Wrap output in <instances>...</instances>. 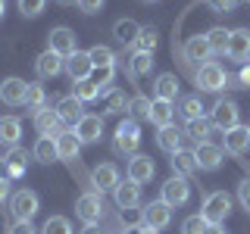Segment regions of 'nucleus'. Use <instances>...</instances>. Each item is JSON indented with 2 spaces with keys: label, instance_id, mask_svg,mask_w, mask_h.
I'll use <instances>...</instances> for the list:
<instances>
[{
  "label": "nucleus",
  "instance_id": "a878e982",
  "mask_svg": "<svg viewBox=\"0 0 250 234\" xmlns=\"http://www.w3.org/2000/svg\"><path fill=\"white\" fill-rule=\"evenodd\" d=\"M169 162H172V172L182 175V178H188V175L197 172V156H194V150H175Z\"/></svg>",
  "mask_w": 250,
  "mask_h": 234
},
{
  "label": "nucleus",
  "instance_id": "6ab92c4d",
  "mask_svg": "<svg viewBox=\"0 0 250 234\" xmlns=\"http://www.w3.org/2000/svg\"><path fill=\"white\" fill-rule=\"evenodd\" d=\"M247 147H250V125H234L231 131H225V150L231 156L247 153Z\"/></svg>",
  "mask_w": 250,
  "mask_h": 234
},
{
  "label": "nucleus",
  "instance_id": "4c0bfd02",
  "mask_svg": "<svg viewBox=\"0 0 250 234\" xmlns=\"http://www.w3.org/2000/svg\"><path fill=\"white\" fill-rule=\"evenodd\" d=\"M41 234H72V225H69L66 215H50V218L44 222Z\"/></svg>",
  "mask_w": 250,
  "mask_h": 234
},
{
  "label": "nucleus",
  "instance_id": "13d9d810",
  "mask_svg": "<svg viewBox=\"0 0 250 234\" xmlns=\"http://www.w3.org/2000/svg\"><path fill=\"white\" fill-rule=\"evenodd\" d=\"M57 3H62V6H72V3H78V0H57Z\"/></svg>",
  "mask_w": 250,
  "mask_h": 234
},
{
  "label": "nucleus",
  "instance_id": "5701e85b",
  "mask_svg": "<svg viewBox=\"0 0 250 234\" xmlns=\"http://www.w3.org/2000/svg\"><path fill=\"white\" fill-rule=\"evenodd\" d=\"M78 150H82V140L75 137V131H60L57 135V153L62 162H72L78 159Z\"/></svg>",
  "mask_w": 250,
  "mask_h": 234
},
{
  "label": "nucleus",
  "instance_id": "e433bc0d",
  "mask_svg": "<svg viewBox=\"0 0 250 234\" xmlns=\"http://www.w3.org/2000/svg\"><path fill=\"white\" fill-rule=\"evenodd\" d=\"M207 41H209V47H213V53H229L231 31H225V28H209V31H207Z\"/></svg>",
  "mask_w": 250,
  "mask_h": 234
},
{
  "label": "nucleus",
  "instance_id": "864d4df0",
  "mask_svg": "<svg viewBox=\"0 0 250 234\" xmlns=\"http://www.w3.org/2000/svg\"><path fill=\"white\" fill-rule=\"evenodd\" d=\"M122 234H156V231H153V228H147V225L141 222V225H131V228H125Z\"/></svg>",
  "mask_w": 250,
  "mask_h": 234
},
{
  "label": "nucleus",
  "instance_id": "9b49d317",
  "mask_svg": "<svg viewBox=\"0 0 250 234\" xmlns=\"http://www.w3.org/2000/svg\"><path fill=\"white\" fill-rule=\"evenodd\" d=\"M122 178H119V169L113 166V162H100L97 169L91 172V187L97 194H104V191H116V184H119Z\"/></svg>",
  "mask_w": 250,
  "mask_h": 234
},
{
  "label": "nucleus",
  "instance_id": "bf43d9fd",
  "mask_svg": "<svg viewBox=\"0 0 250 234\" xmlns=\"http://www.w3.org/2000/svg\"><path fill=\"white\" fill-rule=\"evenodd\" d=\"M3 166H6V162H3V159H0V178H3Z\"/></svg>",
  "mask_w": 250,
  "mask_h": 234
},
{
  "label": "nucleus",
  "instance_id": "b1692460",
  "mask_svg": "<svg viewBox=\"0 0 250 234\" xmlns=\"http://www.w3.org/2000/svg\"><path fill=\"white\" fill-rule=\"evenodd\" d=\"M31 153H35V159L44 162V166L57 162V159H60V153H57V137H53V135H41V137L35 140V150H31Z\"/></svg>",
  "mask_w": 250,
  "mask_h": 234
},
{
  "label": "nucleus",
  "instance_id": "39448f33",
  "mask_svg": "<svg viewBox=\"0 0 250 234\" xmlns=\"http://www.w3.org/2000/svg\"><path fill=\"white\" fill-rule=\"evenodd\" d=\"M75 215L84 225H100V218H104V194H97V191L82 194L75 200Z\"/></svg>",
  "mask_w": 250,
  "mask_h": 234
},
{
  "label": "nucleus",
  "instance_id": "ddd939ff",
  "mask_svg": "<svg viewBox=\"0 0 250 234\" xmlns=\"http://www.w3.org/2000/svg\"><path fill=\"white\" fill-rule=\"evenodd\" d=\"M194 156H197V169H203V172H216L219 166H222V147L219 144H197L194 147Z\"/></svg>",
  "mask_w": 250,
  "mask_h": 234
},
{
  "label": "nucleus",
  "instance_id": "09e8293b",
  "mask_svg": "<svg viewBox=\"0 0 250 234\" xmlns=\"http://www.w3.org/2000/svg\"><path fill=\"white\" fill-rule=\"evenodd\" d=\"M100 6H104V0H78V10H82L84 16L100 13Z\"/></svg>",
  "mask_w": 250,
  "mask_h": 234
},
{
  "label": "nucleus",
  "instance_id": "49530a36",
  "mask_svg": "<svg viewBox=\"0 0 250 234\" xmlns=\"http://www.w3.org/2000/svg\"><path fill=\"white\" fill-rule=\"evenodd\" d=\"M207 6L213 13H229V10H234L238 6V0H207Z\"/></svg>",
  "mask_w": 250,
  "mask_h": 234
},
{
  "label": "nucleus",
  "instance_id": "c03bdc74",
  "mask_svg": "<svg viewBox=\"0 0 250 234\" xmlns=\"http://www.w3.org/2000/svg\"><path fill=\"white\" fill-rule=\"evenodd\" d=\"M6 172H10V178H19L22 172H25V153H22V150H13L10 159H6Z\"/></svg>",
  "mask_w": 250,
  "mask_h": 234
},
{
  "label": "nucleus",
  "instance_id": "20e7f679",
  "mask_svg": "<svg viewBox=\"0 0 250 234\" xmlns=\"http://www.w3.org/2000/svg\"><path fill=\"white\" fill-rule=\"evenodd\" d=\"M229 88V72H225L219 62H203V66L197 69V91H207V94H216Z\"/></svg>",
  "mask_w": 250,
  "mask_h": 234
},
{
  "label": "nucleus",
  "instance_id": "052dcab7",
  "mask_svg": "<svg viewBox=\"0 0 250 234\" xmlns=\"http://www.w3.org/2000/svg\"><path fill=\"white\" fill-rule=\"evenodd\" d=\"M144 3H156V0H144Z\"/></svg>",
  "mask_w": 250,
  "mask_h": 234
},
{
  "label": "nucleus",
  "instance_id": "de8ad7c7",
  "mask_svg": "<svg viewBox=\"0 0 250 234\" xmlns=\"http://www.w3.org/2000/svg\"><path fill=\"white\" fill-rule=\"evenodd\" d=\"M238 200H241V206L250 213V178H244V181L238 184Z\"/></svg>",
  "mask_w": 250,
  "mask_h": 234
},
{
  "label": "nucleus",
  "instance_id": "f03ea898",
  "mask_svg": "<svg viewBox=\"0 0 250 234\" xmlns=\"http://www.w3.org/2000/svg\"><path fill=\"white\" fill-rule=\"evenodd\" d=\"M38 209H41V197H38L31 187H22V191H16L10 197V215L13 222H31V218L38 215Z\"/></svg>",
  "mask_w": 250,
  "mask_h": 234
},
{
  "label": "nucleus",
  "instance_id": "412c9836",
  "mask_svg": "<svg viewBox=\"0 0 250 234\" xmlns=\"http://www.w3.org/2000/svg\"><path fill=\"white\" fill-rule=\"evenodd\" d=\"M60 125H62V119H60L57 109H50V106L35 109V128L41 131V135H53V137H57L60 135Z\"/></svg>",
  "mask_w": 250,
  "mask_h": 234
},
{
  "label": "nucleus",
  "instance_id": "c9c22d12",
  "mask_svg": "<svg viewBox=\"0 0 250 234\" xmlns=\"http://www.w3.org/2000/svg\"><path fill=\"white\" fill-rule=\"evenodd\" d=\"M178 113H182L188 122H191V119H203V100L197 97V94H191V97H182V103H178Z\"/></svg>",
  "mask_w": 250,
  "mask_h": 234
},
{
  "label": "nucleus",
  "instance_id": "cd10ccee",
  "mask_svg": "<svg viewBox=\"0 0 250 234\" xmlns=\"http://www.w3.org/2000/svg\"><path fill=\"white\" fill-rule=\"evenodd\" d=\"M153 94H156L160 100H169V103H175V97H178V78L172 75V72H163V75H156Z\"/></svg>",
  "mask_w": 250,
  "mask_h": 234
},
{
  "label": "nucleus",
  "instance_id": "6e6d98bb",
  "mask_svg": "<svg viewBox=\"0 0 250 234\" xmlns=\"http://www.w3.org/2000/svg\"><path fill=\"white\" fill-rule=\"evenodd\" d=\"M82 234H104V231H100V225H84Z\"/></svg>",
  "mask_w": 250,
  "mask_h": 234
},
{
  "label": "nucleus",
  "instance_id": "9d476101",
  "mask_svg": "<svg viewBox=\"0 0 250 234\" xmlns=\"http://www.w3.org/2000/svg\"><path fill=\"white\" fill-rule=\"evenodd\" d=\"M25 94H28V81H22V78L13 75L0 81V100L6 106H25Z\"/></svg>",
  "mask_w": 250,
  "mask_h": 234
},
{
  "label": "nucleus",
  "instance_id": "6e6552de",
  "mask_svg": "<svg viewBox=\"0 0 250 234\" xmlns=\"http://www.w3.org/2000/svg\"><path fill=\"white\" fill-rule=\"evenodd\" d=\"M241 109L234 100H216V106L209 109V122H213V128L219 131H231L234 125H241Z\"/></svg>",
  "mask_w": 250,
  "mask_h": 234
},
{
  "label": "nucleus",
  "instance_id": "dca6fc26",
  "mask_svg": "<svg viewBox=\"0 0 250 234\" xmlns=\"http://www.w3.org/2000/svg\"><path fill=\"white\" fill-rule=\"evenodd\" d=\"M57 113H60L62 125H72V128L84 119V116H88V113H84V103L75 97V94H69V97H62V100H60V103H57Z\"/></svg>",
  "mask_w": 250,
  "mask_h": 234
},
{
  "label": "nucleus",
  "instance_id": "ea45409f",
  "mask_svg": "<svg viewBox=\"0 0 250 234\" xmlns=\"http://www.w3.org/2000/svg\"><path fill=\"white\" fill-rule=\"evenodd\" d=\"M207 228H209V222H207L200 213L188 215L185 222H182V234H207Z\"/></svg>",
  "mask_w": 250,
  "mask_h": 234
},
{
  "label": "nucleus",
  "instance_id": "a19ab883",
  "mask_svg": "<svg viewBox=\"0 0 250 234\" xmlns=\"http://www.w3.org/2000/svg\"><path fill=\"white\" fill-rule=\"evenodd\" d=\"M25 106H28V109H41V106H47V94H44V88H41V84H31V81H28Z\"/></svg>",
  "mask_w": 250,
  "mask_h": 234
},
{
  "label": "nucleus",
  "instance_id": "a18cd8bd",
  "mask_svg": "<svg viewBox=\"0 0 250 234\" xmlns=\"http://www.w3.org/2000/svg\"><path fill=\"white\" fill-rule=\"evenodd\" d=\"M113 75H116V69H94L91 81L97 84L100 91H106V88H109V81H113Z\"/></svg>",
  "mask_w": 250,
  "mask_h": 234
},
{
  "label": "nucleus",
  "instance_id": "1a4fd4ad",
  "mask_svg": "<svg viewBox=\"0 0 250 234\" xmlns=\"http://www.w3.org/2000/svg\"><path fill=\"white\" fill-rule=\"evenodd\" d=\"M141 222H144L147 228H153V231L169 228L172 225V206L163 203V200H150L144 209H141Z\"/></svg>",
  "mask_w": 250,
  "mask_h": 234
},
{
  "label": "nucleus",
  "instance_id": "8fccbe9b",
  "mask_svg": "<svg viewBox=\"0 0 250 234\" xmlns=\"http://www.w3.org/2000/svg\"><path fill=\"white\" fill-rule=\"evenodd\" d=\"M6 234H38V231H35V225H31V222H13Z\"/></svg>",
  "mask_w": 250,
  "mask_h": 234
},
{
  "label": "nucleus",
  "instance_id": "3c124183",
  "mask_svg": "<svg viewBox=\"0 0 250 234\" xmlns=\"http://www.w3.org/2000/svg\"><path fill=\"white\" fill-rule=\"evenodd\" d=\"M234 81H238V88H250V62L241 66V72L234 75Z\"/></svg>",
  "mask_w": 250,
  "mask_h": 234
},
{
  "label": "nucleus",
  "instance_id": "f704fd0d",
  "mask_svg": "<svg viewBox=\"0 0 250 234\" xmlns=\"http://www.w3.org/2000/svg\"><path fill=\"white\" fill-rule=\"evenodd\" d=\"M209 131H213V122L209 119H191L188 122V137H191L194 144H207Z\"/></svg>",
  "mask_w": 250,
  "mask_h": 234
},
{
  "label": "nucleus",
  "instance_id": "5fc2aeb1",
  "mask_svg": "<svg viewBox=\"0 0 250 234\" xmlns=\"http://www.w3.org/2000/svg\"><path fill=\"white\" fill-rule=\"evenodd\" d=\"M207 234H229V231H225V225H209Z\"/></svg>",
  "mask_w": 250,
  "mask_h": 234
},
{
  "label": "nucleus",
  "instance_id": "58836bf2",
  "mask_svg": "<svg viewBox=\"0 0 250 234\" xmlns=\"http://www.w3.org/2000/svg\"><path fill=\"white\" fill-rule=\"evenodd\" d=\"M100 94H104V91H100L97 84L91 81V78H88V81H78V84H75V97L82 100V103H94Z\"/></svg>",
  "mask_w": 250,
  "mask_h": 234
},
{
  "label": "nucleus",
  "instance_id": "473e14b6",
  "mask_svg": "<svg viewBox=\"0 0 250 234\" xmlns=\"http://www.w3.org/2000/svg\"><path fill=\"white\" fill-rule=\"evenodd\" d=\"M150 103H153L150 97H144V94H135V97L128 100V116H131L135 122H141V119L150 122Z\"/></svg>",
  "mask_w": 250,
  "mask_h": 234
},
{
  "label": "nucleus",
  "instance_id": "2f4dec72",
  "mask_svg": "<svg viewBox=\"0 0 250 234\" xmlns=\"http://www.w3.org/2000/svg\"><path fill=\"white\" fill-rule=\"evenodd\" d=\"M156 44H160V31L147 25V28H141V35H138V41H135L131 50H135V53H153Z\"/></svg>",
  "mask_w": 250,
  "mask_h": 234
},
{
  "label": "nucleus",
  "instance_id": "2eb2a0df",
  "mask_svg": "<svg viewBox=\"0 0 250 234\" xmlns=\"http://www.w3.org/2000/svg\"><path fill=\"white\" fill-rule=\"evenodd\" d=\"M153 172H156V166H153V159L147 153H135L128 159V178L135 184H147L153 178Z\"/></svg>",
  "mask_w": 250,
  "mask_h": 234
},
{
  "label": "nucleus",
  "instance_id": "4be33fe9",
  "mask_svg": "<svg viewBox=\"0 0 250 234\" xmlns=\"http://www.w3.org/2000/svg\"><path fill=\"white\" fill-rule=\"evenodd\" d=\"M185 57L188 59H194V62H209V57H213V47H209L207 41V35H194V38H188L185 41Z\"/></svg>",
  "mask_w": 250,
  "mask_h": 234
},
{
  "label": "nucleus",
  "instance_id": "7ed1b4c3",
  "mask_svg": "<svg viewBox=\"0 0 250 234\" xmlns=\"http://www.w3.org/2000/svg\"><path fill=\"white\" fill-rule=\"evenodd\" d=\"M200 215L207 218L209 225H225V218L231 215V197L225 191H213L203 197V206H200Z\"/></svg>",
  "mask_w": 250,
  "mask_h": 234
},
{
  "label": "nucleus",
  "instance_id": "f3484780",
  "mask_svg": "<svg viewBox=\"0 0 250 234\" xmlns=\"http://www.w3.org/2000/svg\"><path fill=\"white\" fill-rule=\"evenodd\" d=\"M72 131H75V137L82 140V144H97L100 135H104V116H84Z\"/></svg>",
  "mask_w": 250,
  "mask_h": 234
},
{
  "label": "nucleus",
  "instance_id": "0eeeda50",
  "mask_svg": "<svg viewBox=\"0 0 250 234\" xmlns=\"http://www.w3.org/2000/svg\"><path fill=\"white\" fill-rule=\"evenodd\" d=\"M160 200L169 203L172 209H175V206H185V203L191 200V184H188V178H182V175L166 178L163 187H160Z\"/></svg>",
  "mask_w": 250,
  "mask_h": 234
},
{
  "label": "nucleus",
  "instance_id": "aec40b11",
  "mask_svg": "<svg viewBox=\"0 0 250 234\" xmlns=\"http://www.w3.org/2000/svg\"><path fill=\"white\" fill-rule=\"evenodd\" d=\"M35 69H38L41 78H57L62 69H66V59H62L60 53H53V50H44L41 57L35 59Z\"/></svg>",
  "mask_w": 250,
  "mask_h": 234
},
{
  "label": "nucleus",
  "instance_id": "f8f14e48",
  "mask_svg": "<svg viewBox=\"0 0 250 234\" xmlns=\"http://www.w3.org/2000/svg\"><path fill=\"white\" fill-rule=\"evenodd\" d=\"M66 72H69V78L78 84V81H88V78L94 75V62H91V57H88V50H78V53H72V57L66 59Z\"/></svg>",
  "mask_w": 250,
  "mask_h": 234
},
{
  "label": "nucleus",
  "instance_id": "393cba45",
  "mask_svg": "<svg viewBox=\"0 0 250 234\" xmlns=\"http://www.w3.org/2000/svg\"><path fill=\"white\" fill-rule=\"evenodd\" d=\"M150 122L156 125V128H166V125H172V122H175V106H172L169 100L153 97V103H150Z\"/></svg>",
  "mask_w": 250,
  "mask_h": 234
},
{
  "label": "nucleus",
  "instance_id": "4468645a",
  "mask_svg": "<svg viewBox=\"0 0 250 234\" xmlns=\"http://www.w3.org/2000/svg\"><path fill=\"white\" fill-rule=\"evenodd\" d=\"M225 57L234 59V62H241V66H247V62H250V31H247V28L231 31L229 53H225Z\"/></svg>",
  "mask_w": 250,
  "mask_h": 234
},
{
  "label": "nucleus",
  "instance_id": "f257e3e1",
  "mask_svg": "<svg viewBox=\"0 0 250 234\" xmlns=\"http://www.w3.org/2000/svg\"><path fill=\"white\" fill-rule=\"evenodd\" d=\"M138 144H141V125L131 116H125L119 122V128H116V135H113V150L119 156H135Z\"/></svg>",
  "mask_w": 250,
  "mask_h": 234
},
{
  "label": "nucleus",
  "instance_id": "4d7b16f0",
  "mask_svg": "<svg viewBox=\"0 0 250 234\" xmlns=\"http://www.w3.org/2000/svg\"><path fill=\"white\" fill-rule=\"evenodd\" d=\"M3 13H6V0H0V22H3Z\"/></svg>",
  "mask_w": 250,
  "mask_h": 234
},
{
  "label": "nucleus",
  "instance_id": "7c9ffc66",
  "mask_svg": "<svg viewBox=\"0 0 250 234\" xmlns=\"http://www.w3.org/2000/svg\"><path fill=\"white\" fill-rule=\"evenodd\" d=\"M88 57L94 62V69H116V53L109 50L106 44H94L88 50Z\"/></svg>",
  "mask_w": 250,
  "mask_h": 234
},
{
  "label": "nucleus",
  "instance_id": "72a5a7b5",
  "mask_svg": "<svg viewBox=\"0 0 250 234\" xmlns=\"http://www.w3.org/2000/svg\"><path fill=\"white\" fill-rule=\"evenodd\" d=\"M150 69H153V53H131V59H128V75L131 78L147 75Z\"/></svg>",
  "mask_w": 250,
  "mask_h": 234
},
{
  "label": "nucleus",
  "instance_id": "37998d69",
  "mask_svg": "<svg viewBox=\"0 0 250 234\" xmlns=\"http://www.w3.org/2000/svg\"><path fill=\"white\" fill-rule=\"evenodd\" d=\"M16 3H19V13L25 16V19H38V16L44 13L47 0H16Z\"/></svg>",
  "mask_w": 250,
  "mask_h": 234
},
{
  "label": "nucleus",
  "instance_id": "c756f323",
  "mask_svg": "<svg viewBox=\"0 0 250 234\" xmlns=\"http://www.w3.org/2000/svg\"><path fill=\"white\" fill-rule=\"evenodd\" d=\"M182 131L175 128V125H166V128H160V135H156V147L160 150H166L169 156L175 153V150H182Z\"/></svg>",
  "mask_w": 250,
  "mask_h": 234
},
{
  "label": "nucleus",
  "instance_id": "423d86ee",
  "mask_svg": "<svg viewBox=\"0 0 250 234\" xmlns=\"http://www.w3.org/2000/svg\"><path fill=\"white\" fill-rule=\"evenodd\" d=\"M47 50L60 53L62 59H69L72 53H78V35H75L72 28H66V25L47 31Z\"/></svg>",
  "mask_w": 250,
  "mask_h": 234
},
{
  "label": "nucleus",
  "instance_id": "603ef678",
  "mask_svg": "<svg viewBox=\"0 0 250 234\" xmlns=\"http://www.w3.org/2000/svg\"><path fill=\"white\" fill-rule=\"evenodd\" d=\"M13 181H10V178H0V203H3V200H10L13 197V187H10Z\"/></svg>",
  "mask_w": 250,
  "mask_h": 234
},
{
  "label": "nucleus",
  "instance_id": "79ce46f5",
  "mask_svg": "<svg viewBox=\"0 0 250 234\" xmlns=\"http://www.w3.org/2000/svg\"><path fill=\"white\" fill-rule=\"evenodd\" d=\"M128 100H131V97H125L122 91H109L104 113H128Z\"/></svg>",
  "mask_w": 250,
  "mask_h": 234
},
{
  "label": "nucleus",
  "instance_id": "bb28decb",
  "mask_svg": "<svg viewBox=\"0 0 250 234\" xmlns=\"http://www.w3.org/2000/svg\"><path fill=\"white\" fill-rule=\"evenodd\" d=\"M22 137V122L16 116H0V144L16 147Z\"/></svg>",
  "mask_w": 250,
  "mask_h": 234
},
{
  "label": "nucleus",
  "instance_id": "c85d7f7f",
  "mask_svg": "<svg viewBox=\"0 0 250 234\" xmlns=\"http://www.w3.org/2000/svg\"><path fill=\"white\" fill-rule=\"evenodd\" d=\"M113 35H116V41L119 44H125V47H135V41H138V35H141V25L135 19H119L113 25Z\"/></svg>",
  "mask_w": 250,
  "mask_h": 234
},
{
  "label": "nucleus",
  "instance_id": "a211bd4d",
  "mask_svg": "<svg viewBox=\"0 0 250 234\" xmlns=\"http://www.w3.org/2000/svg\"><path fill=\"white\" fill-rule=\"evenodd\" d=\"M113 197H116V206L119 209H135V206H141V184H135L131 178H125V181L116 184Z\"/></svg>",
  "mask_w": 250,
  "mask_h": 234
}]
</instances>
